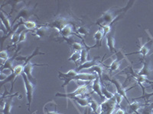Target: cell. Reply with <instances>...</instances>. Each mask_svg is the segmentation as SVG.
<instances>
[{
    "label": "cell",
    "instance_id": "30bf717a",
    "mask_svg": "<svg viewBox=\"0 0 153 114\" xmlns=\"http://www.w3.org/2000/svg\"><path fill=\"white\" fill-rule=\"evenodd\" d=\"M152 43H153V40H149V41H147L146 43H144L143 45H142L141 47H140V49H139V51H136V52H134V53H129V54H125L126 56L128 55H132V54L139 53V54H141L142 56H143V60H144L146 56L148 55L149 52L152 45Z\"/></svg>",
    "mask_w": 153,
    "mask_h": 114
},
{
    "label": "cell",
    "instance_id": "ba28073f",
    "mask_svg": "<svg viewBox=\"0 0 153 114\" xmlns=\"http://www.w3.org/2000/svg\"><path fill=\"white\" fill-rule=\"evenodd\" d=\"M24 71H23V73L26 75L28 78L29 79L30 81H31L32 83L35 85H36L37 81L34 76L32 75V71H33L34 67L35 66H48L47 64H37V63H31V61L30 62H25L24 63Z\"/></svg>",
    "mask_w": 153,
    "mask_h": 114
},
{
    "label": "cell",
    "instance_id": "44dd1931",
    "mask_svg": "<svg viewBox=\"0 0 153 114\" xmlns=\"http://www.w3.org/2000/svg\"><path fill=\"white\" fill-rule=\"evenodd\" d=\"M129 106H128V108H127V113L129 114L136 113V114H139L138 110L141 109L142 105L140 103H139L138 101H134L132 103H129Z\"/></svg>",
    "mask_w": 153,
    "mask_h": 114
},
{
    "label": "cell",
    "instance_id": "d6a6232c",
    "mask_svg": "<svg viewBox=\"0 0 153 114\" xmlns=\"http://www.w3.org/2000/svg\"><path fill=\"white\" fill-rule=\"evenodd\" d=\"M46 34V28H38L37 29L35 34H34V35H36V36L39 37H42L45 35Z\"/></svg>",
    "mask_w": 153,
    "mask_h": 114
},
{
    "label": "cell",
    "instance_id": "5b68a950",
    "mask_svg": "<svg viewBox=\"0 0 153 114\" xmlns=\"http://www.w3.org/2000/svg\"><path fill=\"white\" fill-rule=\"evenodd\" d=\"M70 23L71 22L67 18L59 17L54 19V21H51V22L48 23V24H44V25H40L39 27H48V28H54V29L57 30L60 32L67 24H70Z\"/></svg>",
    "mask_w": 153,
    "mask_h": 114
},
{
    "label": "cell",
    "instance_id": "d590c367",
    "mask_svg": "<svg viewBox=\"0 0 153 114\" xmlns=\"http://www.w3.org/2000/svg\"><path fill=\"white\" fill-rule=\"evenodd\" d=\"M115 98H116V100H117V106L118 107H120V105L121 104V103H122L123 101V97L122 95H120V94H118L117 92H115Z\"/></svg>",
    "mask_w": 153,
    "mask_h": 114
},
{
    "label": "cell",
    "instance_id": "8992f818",
    "mask_svg": "<svg viewBox=\"0 0 153 114\" xmlns=\"http://www.w3.org/2000/svg\"><path fill=\"white\" fill-rule=\"evenodd\" d=\"M115 96V95H114ZM117 107L116 98L113 97L110 100H106L100 104V114H113L116 107Z\"/></svg>",
    "mask_w": 153,
    "mask_h": 114
},
{
    "label": "cell",
    "instance_id": "e575fe53",
    "mask_svg": "<svg viewBox=\"0 0 153 114\" xmlns=\"http://www.w3.org/2000/svg\"><path fill=\"white\" fill-rule=\"evenodd\" d=\"M150 85H151L152 88H153V81H152L151 83H150ZM152 96H153V92H152V93H150V94H145L143 95V96H141V97H138V98H136V99H141V98H143V99H145V100H146V102H147V101H148L149 99L151 97H152Z\"/></svg>",
    "mask_w": 153,
    "mask_h": 114
},
{
    "label": "cell",
    "instance_id": "5bb4252c",
    "mask_svg": "<svg viewBox=\"0 0 153 114\" xmlns=\"http://www.w3.org/2000/svg\"><path fill=\"white\" fill-rule=\"evenodd\" d=\"M0 18H1V21H2V24L5 27V31H6V32H7V35H6V37H7L9 36V35H10L11 33H12V24H11L10 21H9V18L7 16V15L5 14V12H4L2 10L1 11Z\"/></svg>",
    "mask_w": 153,
    "mask_h": 114
},
{
    "label": "cell",
    "instance_id": "9a60e30c",
    "mask_svg": "<svg viewBox=\"0 0 153 114\" xmlns=\"http://www.w3.org/2000/svg\"><path fill=\"white\" fill-rule=\"evenodd\" d=\"M102 88H103V86H102L99 77H98L97 75V78H96V79L93 81V85L91 88L93 89L94 92H95L97 94H98V96L100 97L101 100H104L105 97H103V93H102Z\"/></svg>",
    "mask_w": 153,
    "mask_h": 114
},
{
    "label": "cell",
    "instance_id": "4fadbf2b",
    "mask_svg": "<svg viewBox=\"0 0 153 114\" xmlns=\"http://www.w3.org/2000/svg\"><path fill=\"white\" fill-rule=\"evenodd\" d=\"M116 56H117V58L112 62L110 66H109V70H110V72H113L117 71V69H119V67H120L121 61H122L126 56L125 54H123L121 52L116 53Z\"/></svg>",
    "mask_w": 153,
    "mask_h": 114
},
{
    "label": "cell",
    "instance_id": "ac0fdd59",
    "mask_svg": "<svg viewBox=\"0 0 153 114\" xmlns=\"http://www.w3.org/2000/svg\"><path fill=\"white\" fill-rule=\"evenodd\" d=\"M21 25H23V26L26 28V30H28V31L37 29V28L38 27V24H37L35 21H30V20H26V21H24L23 19H21V20H20V22H19V24H16V26L17 27V28H19V27L21 26Z\"/></svg>",
    "mask_w": 153,
    "mask_h": 114
},
{
    "label": "cell",
    "instance_id": "7c38bea8",
    "mask_svg": "<svg viewBox=\"0 0 153 114\" xmlns=\"http://www.w3.org/2000/svg\"><path fill=\"white\" fill-rule=\"evenodd\" d=\"M98 59H99V56L98 57H94L91 60H88L87 62H84L83 64H80L77 66L76 69H75L78 73H80V71H82L83 69H90L91 68L94 67V66H97V65L99 64L98 62Z\"/></svg>",
    "mask_w": 153,
    "mask_h": 114
},
{
    "label": "cell",
    "instance_id": "8fae6325",
    "mask_svg": "<svg viewBox=\"0 0 153 114\" xmlns=\"http://www.w3.org/2000/svg\"><path fill=\"white\" fill-rule=\"evenodd\" d=\"M106 46H107L108 49L110 51L111 53H117V50H116V47H115V28L114 27L113 28V29L111 30L110 33L108 34L106 36Z\"/></svg>",
    "mask_w": 153,
    "mask_h": 114
},
{
    "label": "cell",
    "instance_id": "f35d334b",
    "mask_svg": "<svg viewBox=\"0 0 153 114\" xmlns=\"http://www.w3.org/2000/svg\"><path fill=\"white\" fill-rule=\"evenodd\" d=\"M91 109L89 107H86L85 110H84L83 114H91Z\"/></svg>",
    "mask_w": 153,
    "mask_h": 114
},
{
    "label": "cell",
    "instance_id": "7402d4cb",
    "mask_svg": "<svg viewBox=\"0 0 153 114\" xmlns=\"http://www.w3.org/2000/svg\"><path fill=\"white\" fill-rule=\"evenodd\" d=\"M94 37L95 39L96 43L95 45L91 47L92 48H94V47H100L101 45H102V40H103V38L104 37L103 36V33L102 29L98 30L94 35Z\"/></svg>",
    "mask_w": 153,
    "mask_h": 114
},
{
    "label": "cell",
    "instance_id": "d4e9b609",
    "mask_svg": "<svg viewBox=\"0 0 153 114\" xmlns=\"http://www.w3.org/2000/svg\"><path fill=\"white\" fill-rule=\"evenodd\" d=\"M71 100H74L76 101L79 105H80L83 107H87L90 105V103H89V99L86 98V97H75L71 98Z\"/></svg>",
    "mask_w": 153,
    "mask_h": 114
},
{
    "label": "cell",
    "instance_id": "d6986e66",
    "mask_svg": "<svg viewBox=\"0 0 153 114\" xmlns=\"http://www.w3.org/2000/svg\"><path fill=\"white\" fill-rule=\"evenodd\" d=\"M18 51H19V50H17V51L15 53V54L13 55V56H12V58H9L8 60L5 61V62H4L3 64H2V66H1V72L5 70V69H9V70H11L12 72H13L15 68L13 67V61H14V59H16V57H17Z\"/></svg>",
    "mask_w": 153,
    "mask_h": 114
},
{
    "label": "cell",
    "instance_id": "ffe728a7",
    "mask_svg": "<svg viewBox=\"0 0 153 114\" xmlns=\"http://www.w3.org/2000/svg\"><path fill=\"white\" fill-rule=\"evenodd\" d=\"M25 30H26V28H25L23 25H21V26L19 27V29H17L14 33L12 34V37H11V43H12V45H16L17 43H19L20 35Z\"/></svg>",
    "mask_w": 153,
    "mask_h": 114
},
{
    "label": "cell",
    "instance_id": "f546056e",
    "mask_svg": "<svg viewBox=\"0 0 153 114\" xmlns=\"http://www.w3.org/2000/svg\"><path fill=\"white\" fill-rule=\"evenodd\" d=\"M102 93H103V97H104L106 100H110V99H112L113 97H114L115 94L107 90V88L104 86H103V88H102Z\"/></svg>",
    "mask_w": 153,
    "mask_h": 114
},
{
    "label": "cell",
    "instance_id": "277c9868",
    "mask_svg": "<svg viewBox=\"0 0 153 114\" xmlns=\"http://www.w3.org/2000/svg\"><path fill=\"white\" fill-rule=\"evenodd\" d=\"M23 81H24V85L25 91H26V98L28 100V110H30L31 108V104L33 100V94L35 91V85L31 81H29L27 75L25 73L22 74Z\"/></svg>",
    "mask_w": 153,
    "mask_h": 114
},
{
    "label": "cell",
    "instance_id": "52a82bcc",
    "mask_svg": "<svg viewBox=\"0 0 153 114\" xmlns=\"http://www.w3.org/2000/svg\"><path fill=\"white\" fill-rule=\"evenodd\" d=\"M88 91V87L87 85H83L79 86L78 88H76V90L73 92L68 94H61V93H57L55 94V97H65V98L71 99L72 97H82L84 96L87 91Z\"/></svg>",
    "mask_w": 153,
    "mask_h": 114
},
{
    "label": "cell",
    "instance_id": "3957f363",
    "mask_svg": "<svg viewBox=\"0 0 153 114\" xmlns=\"http://www.w3.org/2000/svg\"><path fill=\"white\" fill-rule=\"evenodd\" d=\"M97 75L95 73H78L74 77L71 78H68L63 79L64 84L62 85V88H65L67 85L70 84V82L72 81H94L96 79Z\"/></svg>",
    "mask_w": 153,
    "mask_h": 114
},
{
    "label": "cell",
    "instance_id": "4316f807",
    "mask_svg": "<svg viewBox=\"0 0 153 114\" xmlns=\"http://www.w3.org/2000/svg\"><path fill=\"white\" fill-rule=\"evenodd\" d=\"M89 103H90V105H89V107L91 108L92 112L95 114H97L98 109L100 107V104H98V102L96 100H94L93 97H91L89 99Z\"/></svg>",
    "mask_w": 153,
    "mask_h": 114
},
{
    "label": "cell",
    "instance_id": "603a6c76",
    "mask_svg": "<svg viewBox=\"0 0 153 114\" xmlns=\"http://www.w3.org/2000/svg\"><path fill=\"white\" fill-rule=\"evenodd\" d=\"M89 71L90 72H95V74H97L99 77L100 80L101 84H103V67L101 66L100 64H98L97 66H94V67L91 68V69H89Z\"/></svg>",
    "mask_w": 153,
    "mask_h": 114
},
{
    "label": "cell",
    "instance_id": "cb8c5ba5",
    "mask_svg": "<svg viewBox=\"0 0 153 114\" xmlns=\"http://www.w3.org/2000/svg\"><path fill=\"white\" fill-rule=\"evenodd\" d=\"M143 67L142 69H139L137 71V73L140 75L145 76V77H147V76L149 75L150 74V69H149V62L147 61L143 60Z\"/></svg>",
    "mask_w": 153,
    "mask_h": 114
},
{
    "label": "cell",
    "instance_id": "1f68e13d",
    "mask_svg": "<svg viewBox=\"0 0 153 114\" xmlns=\"http://www.w3.org/2000/svg\"><path fill=\"white\" fill-rule=\"evenodd\" d=\"M71 47L73 48L74 51H79V52H80L84 48V46L82 45L80 43H78V42H72V43H71Z\"/></svg>",
    "mask_w": 153,
    "mask_h": 114
},
{
    "label": "cell",
    "instance_id": "74e56055",
    "mask_svg": "<svg viewBox=\"0 0 153 114\" xmlns=\"http://www.w3.org/2000/svg\"><path fill=\"white\" fill-rule=\"evenodd\" d=\"M116 114H127V113L126 112L125 110L123 109L122 107H119V109L117 110Z\"/></svg>",
    "mask_w": 153,
    "mask_h": 114
},
{
    "label": "cell",
    "instance_id": "836d02e7",
    "mask_svg": "<svg viewBox=\"0 0 153 114\" xmlns=\"http://www.w3.org/2000/svg\"><path fill=\"white\" fill-rule=\"evenodd\" d=\"M0 58L2 61H6L9 59V53H8L7 50H2L0 53Z\"/></svg>",
    "mask_w": 153,
    "mask_h": 114
},
{
    "label": "cell",
    "instance_id": "9c48e42d",
    "mask_svg": "<svg viewBox=\"0 0 153 114\" xmlns=\"http://www.w3.org/2000/svg\"><path fill=\"white\" fill-rule=\"evenodd\" d=\"M36 6V5H35ZM31 8L29 5H26V6H25L24 8L21 9V10L19 11V12L18 13V15H16V18L14 19V21L12 22V25H14L15 23L19 20V19H23L24 21H26V19H28V18L31 17L32 15H34L33 12L35 10V8Z\"/></svg>",
    "mask_w": 153,
    "mask_h": 114
},
{
    "label": "cell",
    "instance_id": "7a4b0ae2",
    "mask_svg": "<svg viewBox=\"0 0 153 114\" xmlns=\"http://www.w3.org/2000/svg\"><path fill=\"white\" fill-rule=\"evenodd\" d=\"M103 78V79L105 80V81H110V83L113 84V85H114V86L116 87V89H117L116 92H117L118 94H120V95H122L123 97V98L126 99V100L128 104H129V103H130V102H129V99L127 98L126 92L132 89V88H134L136 86L131 87V88H129V89H128V88H124V87L123 86L122 83H121V82H120V81H119L118 79H117V78H110V76L107 75H104Z\"/></svg>",
    "mask_w": 153,
    "mask_h": 114
},
{
    "label": "cell",
    "instance_id": "ab89813d",
    "mask_svg": "<svg viewBox=\"0 0 153 114\" xmlns=\"http://www.w3.org/2000/svg\"><path fill=\"white\" fill-rule=\"evenodd\" d=\"M45 111H46L45 112L46 114H60V113H58L57 111H56V110H53V111H49V110H45Z\"/></svg>",
    "mask_w": 153,
    "mask_h": 114
},
{
    "label": "cell",
    "instance_id": "8d00e7d4",
    "mask_svg": "<svg viewBox=\"0 0 153 114\" xmlns=\"http://www.w3.org/2000/svg\"><path fill=\"white\" fill-rule=\"evenodd\" d=\"M28 31H28V30H25V31H24L21 34V35H20V38H19V43H22V42L25 41Z\"/></svg>",
    "mask_w": 153,
    "mask_h": 114
},
{
    "label": "cell",
    "instance_id": "e0dca14e",
    "mask_svg": "<svg viewBox=\"0 0 153 114\" xmlns=\"http://www.w3.org/2000/svg\"><path fill=\"white\" fill-rule=\"evenodd\" d=\"M59 33L63 37H65V38L69 37L71 36V35H76L77 37L81 38V37H80V35H78L76 33H74V25L72 23H70V24H67L66 26L63 28V29L60 31Z\"/></svg>",
    "mask_w": 153,
    "mask_h": 114
},
{
    "label": "cell",
    "instance_id": "2e32d148",
    "mask_svg": "<svg viewBox=\"0 0 153 114\" xmlns=\"http://www.w3.org/2000/svg\"><path fill=\"white\" fill-rule=\"evenodd\" d=\"M16 95H18V93L10 95L8 97L7 100H5L4 106H2V108L1 109V112L2 113V114H11V110H12V102H13V97L16 96Z\"/></svg>",
    "mask_w": 153,
    "mask_h": 114
},
{
    "label": "cell",
    "instance_id": "f1b7e54d",
    "mask_svg": "<svg viewBox=\"0 0 153 114\" xmlns=\"http://www.w3.org/2000/svg\"><path fill=\"white\" fill-rule=\"evenodd\" d=\"M153 104H147L142 109V114H153Z\"/></svg>",
    "mask_w": 153,
    "mask_h": 114
},
{
    "label": "cell",
    "instance_id": "6da1fadb",
    "mask_svg": "<svg viewBox=\"0 0 153 114\" xmlns=\"http://www.w3.org/2000/svg\"><path fill=\"white\" fill-rule=\"evenodd\" d=\"M134 1H129L127 3L126 6L123 9H116V8H113V9L108 10L107 12H104L102 16L98 19L97 21H96L95 24H97L100 27L103 26V25H107V24H110L112 22L114 21V20L117 18L118 16L123 14V12L125 13L129 8L134 3Z\"/></svg>",
    "mask_w": 153,
    "mask_h": 114
},
{
    "label": "cell",
    "instance_id": "4dcf8cb0",
    "mask_svg": "<svg viewBox=\"0 0 153 114\" xmlns=\"http://www.w3.org/2000/svg\"><path fill=\"white\" fill-rule=\"evenodd\" d=\"M76 34H80V35H81V36H84V37L87 36V35H88V34H89L88 28H85V27H84V26L78 27V28L76 29Z\"/></svg>",
    "mask_w": 153,
    "mask_h": 114
},
{
    "label": "cell",
    "instance_id": "83f0119b",
    "mask_svg": "<svg viewBox=\"0 0 153 114\" xmlns=\"http://www.w3.org/2000/svg\"><path fill=\"white\" fill-rule=\"evenodd\" d=\"M80 52L79 51H74L73 53L71 54V56L69 57L68 61L70 62H74L75 64H76V62L77 61H80Z\"/></svg>",
    "mask_w": 153,
    "mask_h": 114
},
{
    "label": "cell",
    "instance_id": "484cf974",
    "mask_svg": "<svg viewBox=\"0 0 153 114\" xmlns=\"http://www.w3.org/2000/svg\"><path fill=\"white\" fill-rule=\"evenodd\" d=\"M91 47H90L89 48L84 47V48L80 51V65L83 64V63H84V62L88 61V53H89V50H91Z\"/></svg>",
    "mask_w": 153,
    "mask_h": 114
}]
</instances>
